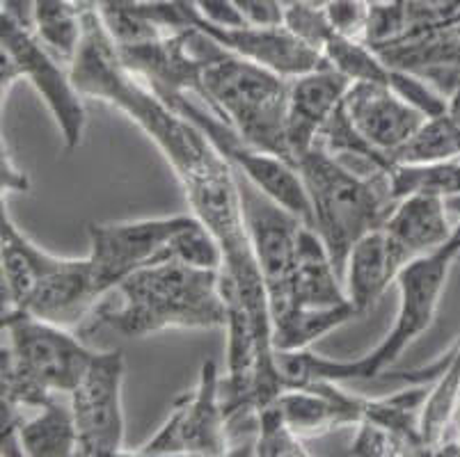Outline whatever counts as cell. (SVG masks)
Wrapping results in <instances>:
<instances>
[{"label":"cell","mask_w":460,"mask_h":457,"mask_svg":"<svg viewBox=\"0 0 460 457\" xmlns=\"http://www.w3.org/2000/svg\"><path fill=\"white\" fill-rule=\"evenodd\" d=\"M350 81L330 65L307 71L288 81L287 108V142L294 156V165L303 154H307L321 131L344 101Z\"/></svg>","instance_id":"15"},{"label":"cell","mask_w":460,"mask_h":457,"mask_svg":"<svg viewBox=\"0 0 460 457\" xmlns=\"http://www.w3.org/2000/svg\"><path fill=\"white\" fill-rule=\"evenodd\" d=\"M250 28H278L284 25L287 5L282 0H232Z\"/></svg>","instance_id":"30"},{"label":"cell","mask_w":460,"mask_h":457,"mask_svg":"<svg viewBox=\"0 0 460 457\" xmlns=\"http://www.w3.org/2000/svg\"><path fill=\"white\" fill-rule=\"evenodd\" d=\"M358 316L359 313L353 302L328 309H298V312L288 313L284 321L275 322L273 346L275 350L282 352L307 350L314 341H319L325 334L334 332Z\"/></svg>","instance_id":"23"},{"label":"cell","mask_w":460,"mask_h":457,"mask_svg":"<svg viewBox=\"0 0 460 457\" xmlns=\"http://www.w3.org/2000/svg\"><path fill=\"white\" fill-rule=\"evenodd\" d=\"M83 37L71 60V75L83 96L117 108L161 149L188 199L190 213L216 236L223 250L220 284L241 295L261 322L270 321L269 297L250 245L236 170L190 119L127 69L117 56L96 0H85Z\"/></svg>","instance_id":"1"},{"label":"cell","mask_w":460,"mask_h":457,"mask_svg":"<svg viewBox=\"0 0 460 457\" xmlns=\"http://www.w3.org/2000/svg\"><path fill=\"white\" fill-rule=\"evenodd\" d=\"M312 207V229L328 247L341 282L350 250L369 232L390 220L399 199L392 190L390 171L359 174L314 145L296 161Z\"/></svg>","instance_id":"5"},{"label":"cell","mask_w":460,"mask_h":457,"mask_svg":"<svg viewBox=\"0 0 460 457\" xmlns=\"http://www.w3.org/2000/svg\"><path fill=\"white\" fill-rule=\"evenodd\" d=\"M227 302L220 270L179 261L140 268L94 307L78 327L83 338L99 332L145 338L167 330H225Z\"/></svg>","instance_id":"2"},{"label":"cell","mask_w":460,"mask_h":457,"mask_svg":"<svg viewBox=\"0 0 460 457\" xmlns=\"http://www.w3.org/2000/svg\"><path fill=\"white\" fill-rule=\"evenodd\" d=\"M390 179L399 201L408 195H438L449 199L460 195V158L426 165L396 163L390 170Z\"/></svg>","instance_id":"25"},{"label":"cell","mask_w":460,"mask_h":457,"mask_svg":"<svg viewBox=\"0 0 460 457\" xmlns=\"http://www.w3.org/2000/svg\"><path fill=\"white\" fill-rule=\"evenodd\" d=\"M158 96L167 106H172L174 110L181 112L186 119L198 126L199 131L211 140V145L227 158L234 170L248 176L254 186L261 188L266 195L273 197L288 211H294L305 224L312 226V207H309L307 190H305L298 170L291 163L245 140L232 124L208 110L198 96L186 94V92H163Z\"/></svg>","instance_id":"7"},{"label":"cell","mask_w":460,"mask_h":457,"mask_svg":"<svg viewBox=\"0 0 460 457\" xmlns=\"http://www.w3.org/2000/svg\"><path fill=\"white\" fill-rule=\"evenodd\" d=\"M355 427H358V435H355L353 444H350L349 455H374V457L408 455L405 444L401 442L392 430L380 426V423L369 421V418H362Z\"/></svg>","instance_id":"29"},{"label":"cell","mask_w":460,"mask_h":457,"mask_svg":"<svg viewBox=\"0 0 460 457\" xmlns=\"http://www.w3.org/2000/svg\"><path fill=\"white\" fill-rule=\"evenodd\" d=\"M460 158V131L451 124L445 110L435 117H426L420 131L410 137L394 154V163L405 165H426Z\"/></svg>","instance_id":"24"},{"label":"cell","mask_w":460,"mask_h":457,"mask_svg":"<svg viewBox=\"0 0 460 457\" xmlns=\"http://www.w3.org/2000/svg\"><path fill=\"white\" fill-rule=\"evenodd\" d=\"M192 213L167 217H142L122 222H92L87 224L90 238V266L94 284L106 297L112 288L140 268L161 263V254L170 238L192 220Z\"/></svg>","instance_id":"12"},{"label":"cell","mask_w":460,"mask_h":457,"mask_svg":"<svg viewBox=\"0 0 460 457\" xmlns=\"http://www.w3.org/2000/svg\"><path fill=\"white\" fill-rule=\"evenodd\" d=\"M94 352L76 330L23 312H3V418L32 412L56 396H69Z\"/></svg>","instance_id":"4"},{"label":"cell","mask_w":460,"mask_h":457,"mask_svg":"<svg viewBox=\"0 0 460 457\" xmlns=\"http://www.w3.org/2000/svg\"><path fill=\"white\" fill-rule=\"evenodd\" d=\"M460 402V337L447 352L445 366L435 382H430L429 398L421 412V433H424L429 455H438L442 437L454 418Z\"/></svg>","instance_id":"22"},{"label":"cell","mask_w":460,"mask_h":457,"mask_svg":"<svg viewBox=\"0 0 460 457\" xmlns=\"http://www.w3.org/2000/svg\"><path fill=\"white\" fill-rule=\"evenodd\" d=\"M449 213L447 199L438 195H408L396 204L383 224L396 270L440 250L454 236L456 224H451Z\"/></svg>","instance_id":"16"},{"label":"cell","mask_w":460,"mask_h":457,"mask_svg":"<svg viewBox=\"0 0 460 457\" xmlns=\"http://www.w3.org/2000/svg\"><path fill=\"white\" fill-rule=\"evenodd\" d=\"M3 25V53L14 60L21 78L31 81L46 103L62 133L66 151L83 145L87 128V112L83 92L71 75V66L40 40L32 28L21 25L7 14L0 16Z\"/></svg>","instance_id":"10"},{"label":"cell","mask_w":460,"mask_h":457,"mask_svg":"<svg viewBox=\"0 0 460 457\" xmlns=\"http://www.w3.org/2000/svg\"><path fill=\"white\" fill-rule=\"evenodd\" d=\"M458 405H460V402H458ZM456 409H458V408H456Z\"/></svg>","instance_id":"36"},{"label":"cell","mask_w":460,"mask_h":457,"mask_svg":"<svg viewBox=\"0 0 460 457\" xmlns=\"http://www.w3.org/2000/svg\"><path fill=\"white\" fill-rule=\"evenodd\" d=\"M447 207H449V211L454 213V215L460 217V195L458 197H449V199H447Z\"/></svg>","instance_id":"35"},{"label":"cell","mask_w":460,"mask_h":457,"mask_svg":"<svg viewBox=\"0 0 460 457\" xmlns=\"http://www.w3.org/2000/svg\"><path fill=\"white\" fill-rule=\"evenodd\" d=\"M257 457H307L309 451L300 435L287 423L275 400L259 412V435L254 444Z\"/></svg>","instance_id":"26"},{"label":"cell","mask_w":460,"mask_h":457,"mask_svg":"<svg viewBox=\"0 0 460 457\" xmlns=\"http://www.w3.org/2000/svg\"><path fill=\"white\" fill-rule=\"evenodd\" d=\"M202 103L254 146L294 165L287 142L288 78L217 44L204 66Z\"/></svg>","instance_id":"6"},{"label":"cell","mask_w":460,"mask_h":457,"mask_svg":"<svg viewBox=\"0 0 460 457\" xmlns=\"http://www.w3.org/2000/svg\"><path fill=\"white\" fill-rule=\"evenodd\" d=\"M188 28L204 32L223 48L232 50L245 60L257 62V65L284 75L288 81L296 75H303L307 71L328 65L321 50L312 48L303 40H298L287 25H278V28H250V25H245V28H236V31H223V28H213V25L204 23L195 12V5H192Z\"/></svg>","instance_id":"14"},{"label":"cell","mask_w":460,"mask_h":457,"mask_svg":"<svg viewBox=\"0 0 460 457\" xmlns=\"http://www.w3.org/2000/svg\"><path fill=\"white\" fill-rule=\"evenodd\" d=\"M31 190V179L19 165H16L12 151L7 149L5 140H3V197L12 195V192H28Z\"/></svg>","instance_id":"32"},{"label":"cell","mask_w":460,"mask_h":457,"mask_svg":"<svg viewBox=\"0 0 460 457\" xmlns=\"http://www.w3.org/2000/svg\"><path fill=\"white\" fill-rule=\"evenodd\" d=\"M334 35L349 40H367L371 21V0H332L323 7Z\"/></svg>","instance_id":"28"},{"label":"cell","mask_w":460,"mask_h":457,"mask_svg":"<svg viewBox=\"0 0 460 457\" xmlns=\"http://www.w3.org/2000/svg\"><path fill=\"white\" fill-rule=\"evenodd\" d=\"M445 115L449 117L451 124L456 126L460 131V85L447 96V106H445Z\"/></svg>","instance_id":"34"},{"label":"cell","mask_w":460,"mask_h":457,"mask_svg":"<svg viewBox=\"0 0 460 457\" xmlns=\"http://www.w3.org/2000/svg\"><path fill=\"white\" fill-rule=\"evenodd\" d=\"M243 220L250 245L261 272L263 288L269 297L270 321L278 322L291 309V284H294L298 241L305 222L279 201L254 186L248 176L236 171ZM309 226V224H307Z\"/></svg>","instance_id":"8"},{"label":"cell","mask_w":460,"mask_h":457,"mask_svg":"<svg viewBox=\"0 0 460 457\" xmlns=\"http://www.w3.org/2000/svg\"><path fill=\"white\" fill-rule=\"evenodd\" d=\"M124 375L127 362L122 350H96L81 382L69 393L76 423L81 457L124 455L127 423H124Z\"/></svg>","instance_id":"11"},{"label":"cell","mask_w":460,"mask_h":457,"mask_svg":"<svg viewBox=\"0 0 460 457\" xmlns=\"http://www.w3.org/2000/svg\"><path fill=\"white\" fill-rule=\"evenodd\" d=\"M284 25H287L288 31L294 32L298 40H303L305 44L321 50V53H323L325 46H328L330 40L334 37L332 25H330L325 12L319 10V7L305 5V3H300V0H291V3H287Z\"/></svg>","instance_id":"27"},{"label":"cell","mask_w":460,"mask_h":457,"mask_svg":"<svg viewBox=\"0 0 460 457\" xmlns=\"http://www.w3.org/2000/svg\"><path fill=\"white\" fill-rule=\"evenodd\" d=\"M344 110L355 131L371 146L392 158L394 154L420 131L426 115L410 101L396 94L392 87L380 83L358 81L350 83L344 96Z\"/></svg>","instance_id":"13"},{"label":"cell","mask_w":460,"mask_h":457,"mask_svg":"<svg viewBox=\"0 0 460 457\" xmlns=\"http://www.w3.org/2000/svg\"><path fill=\"white\" fill-rule=\"evenodd\" d=\"M396 277H399V270L392 261L383 226L355 242L349 263H346L344 286L359 316L378 304L385 291L396 284Z\"/></svg>","instance_id":"21"},{"label":"cell","mask_w":460,"mask_h":457,"mask_svg":"<svg viewBox=\"0 0 460 457\" xmlns=\"http://www.w3.org/2000/svg\"><path fill=\"white\" fill-rule=\"evenodd\" d=\"M195 12L199 19L213 28H223V31H236L245 28V21L241 12L236 10L232 0H192Z\"/></svg>","instance_id":"31"},{"label":"cell","mask_w":460,"mask_h":457,"mask_svg":"<svg viewBox=\"0 0 460 457\" xmlns=\"http://www.w3.org/2000/svg\"><path fill=\"white\" fill-rule=\"evenodd\" d=\"M456 261H460V220L454 236L440 250L415 259L399 272L396 277L399 312L392 332L378 347L359 359H330L312 355L309 350H278V364L284 375L294 384L314 382V380L339 384L367 382L383 375L433 325Z\"/></svg>","instance_id":"3"},{"label":"cell","mask_w":460,"mask_h":457,"mask_svg":"<svg viewBox=\"0 0 460 457\" xmlns=\"http://www.w3.org/2000/svg\"><path fill=\"white\" fill-rule=\"evenodd\" d=\"M133 455H229L223 375L213 359L202 364L195 389L172 402L156 435Z\"/></svg>","instance_id":"9"},{"label":"cell","mask_w":460,"mask_h":457,"mask_svg":"<svg viewBox=\"0 0 460 457\" xmlns=\"http://www.w3.org/2000/svg\"><path fill=\"white\" fill-rule=\"evenodd\" d=\"M438 455H460V405L451 418L449 427H447L445 437H442Z\"/></svg>","instance_id":"33"},{"label":"cell","mask_w":460,"mask_h":457,"mask_svg":"<svg viewBox=\"0 0 460 457\" xmlns=\"http://www.w3.org/2000/svg\"><path fill=\"white\" fill-rule=\"evenodd\" d=\"M0 247H3V312H16L26 302L35 284L56 263L49 254L14 224L3 201L0 215Z\"/></svg>","instance_id":"20"},{"label":"cell","mask_w":460,"mask_h":457,"mask_svg":"<svg viewBox=\"0 0 460 457\" xmlns=\"http://www.w3.org/2000/svg\"><path fill=\"white\" fill-rule=\"evenodd\" d=\"M275 405L296 435L305 439L332 433L334 427L358 426L365 417L367 398L344 391L339 382L314 380L284 389Z\"/></svg>","instance_id":"17"},{"label":"cell","mask_w":460,"mask_h":457,"mask_svg":"<svg viewBox=\"0 0 460 457\" xmlns=\"http://www.w3.org/2000/svg\"><path fill=\"white\" fill-rule=\"evenodd\" d=\"M346 302H350V297L332 259H330L328 247L323 245L321 236L314 232L312 226L305 224L298 241V259H296L288 313L298 312V309L339 307Z\"/></svg>","instance_id":"19"},{"label":"cell","mask_w":460,"mask_h":457,"mask_svg":"<svg viewBox=\"0 0 460 457\" xmlns=\"http://www.w3.org/2000/svg\"><path fill=\"white\" fill-rule=\"evenodd\" d=\"M78 435L69 396H56L31 414L3 418V455H76Z\"/></svg>","instance_id":"18"}]
</instances>
